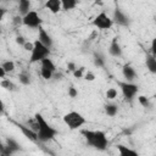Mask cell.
I'll return each mask as SVG.
<instances>
[{"label": "cell", "instance_id": "cell-1", "mask_svg": "<svg viewBox=\"0 0 156 156\" xmlns=\"http://www.w3.org/2000/svg\"><path fill=\"white\" fill-rule=\"evenodd\" d=\"M82 135L85 138L87 143L89 146L99 150V151H105L108 144L107 136L105 132L102 130H89V129H82L80 130Z\"/></svg>", "mask_w": 156, "mask_h": 156}, {"label": "cell", "instance_id": "cell-2", "mask_svg": "<svg viewBox=\"0 0 156 156\" xmlns=\"http://www.w3.org/2000/svg\"><path fill=\"white\" fill-rule=\"evenodd\" d=\"M34 118H35V121L38 122V126H39L38 127V130H37L38 140L39 141L46 143L49 140H52L57 135V130L54 127H51L40 113H35L34 115Z\"/></svg>", "mask_w": 156, "mask_h": 156}, {"label": "cell", "instance_id": "cell-3", "mask_svg": "<svg viewBox=\"0 0 156 156\" xmlns=\"http://www.w3.org/2000/svg\"><path fill=\"white\" fill-rule=\"evenodd\" d=\"M50 55V48H48L46 45H44L39 39H37L34 41V48L30 51V58L29 62L30 63H35V62H40L41 60H44L45 57H49Z\"/></svg>", "mask_w": 156, "mask_h": 156}, {"label": "cell", "instance_id": "cell-4", "mask_svg": "<svg viewBox=\"0 0 156 156\" xmlns=\"http://www.w3.org/2000/svg\"><path fill=\"white\" fill-rule=\"evenodd\" d=\"M63 122L66 123V126L74 130V129H78L80 128L83 124H85V118L79 113V112H76V111H71L68 113H66L63 116Z\"/></svg>", "mask_w": 156, "mask_h": 156}, {"label": "cell", "instance_id": "cell-5", "mask_svg": "<svg viewBox=\"0 0 156 156\" xmlns=\"http://www.w3.org/2000/svg\"><path fill=\"white\" fill-rule=\"evenodd\" d=\"M117 84H118V87H119L124 99L128 100V101H132L134 99V96L136 95L138 90H139L136 84H134L132 82H128V80H126V82H117Z\"/></svg>", "mask_w": 156, "mask_h": 156}, {"label": "cell", "instance_id": "cell-6", "mask_svg": "<svg viewBox=\"0 0 156 156\" xmlns=\"http://www.w3.org/2000/svg\"><path fill=\"white\" fill-rule=\"evenodd\" d=\"M40 63H41V68H40V74H41V77H43L44 79H46V80L51 79L54 72L56 71V66H55V63L52 62V60L49 58V57H45L44 60L40 61Z\"/></svg>", "mask_w": 156, "mask_h": 156}, {"label": "cell", "instance_id": "cell-7", "mask_svg": "<svg viewBox=\"0 0 156 156\" xmlns=\"http://www.w3.org/2000/svg\"><path fill=\"white\" fill-rule=\"evenodd\" d=\"M93 26L96 27L98 29L100 30H104V29H110L113 24V20H111L105 12H101L99 13L94 20H93Z\"/></svg>", "mask_w": 156, "mask_h": 156}, {"label": "cell", "instance_id": "cell-8", "mask_svg": "<svg viewBox=\"0 0 156 156\" xmlns=\"http://www.w3.org/2000/svg\"><path fill=\"white\" fill-rule=\"evenodd\" d=\"M22 17H23V24L29 28H39L41 26V20L35 11H29L27 15Z\"/></svg>", "mask_w": 156, "mask_h": 156}, {"label": "cell", "instance_id": "cell-9", "mask_svg": "<svg viewBox=\"0 0 156 156\" xmlns=\"http://www.w3.org/2000/svg\"><path fill=\"white\" fill-rule=\"evenodd\" d=\"M113 21L117 24L123 26V27H128L129 26V18H128V16H126V13L121 9H118V7H116L115 11H113Z\"/></svg>", "mask_w": 156, "mask_h": 156}, {"label": "cell", "instance_id": "cell-10", "mask_svg": "<svg viewBox=\"0 0 156 156\" xmlns=\"http://www.w3.org/2000/svg\"><path fill=\"white\" fill-rule=\"evenodd\" d=\"M15 124L21 129V132L23 133V135H24L26 138H28L30 141H34V143L39 141V140H38V134H37V132L33 130L30 127H27V126H24V124H22V123H15Z\"/></svg>", "mask_w": 156, "mask_h": 156}, {"label": "cell", "instance_id": "cell-11", "mask_svg": "<svg viewBox=\"0 0 156 156\" xmlns=\"http://www.w3.org/2000/svg\"><path fill=\"white\" fill-rule=\"evenodd\" d=\"M44 6L51 13H58L60 11H62V2H61V0H46Z\"/></svg>", "mask_w": 156, "mask_h": 156}, {"label": "cell", "instance_id": "cell-12", "mask_svg": "<svg viewBox=\"0 0 156 156\" xmlns=\"http://www.w3.org/2000/svg\"><path fill=\"white\" fill-rule=\"evenodd\" d=\"M38 39L44 44V45H46L48 48H51L52 46V44H54V41H52V38L49 35V33L40 26L39 27V34H38Z\"/></svg>", "mask_w": 156, "mask_h": 156}, {"label": "cell", "instance_id": "cell-13", "mask_svg": "<svg viewBox=\"0 0 156 156\" xmlns=\"http://www.w3.org/2000/svg\"><path fill=\"white\" fill-rule=\"evenodd\" d=\"M108 54L113 57H119L122 56V49H121V45L117 40V38H113L111 44H110V48H108Z\"/></svg>", "mask_w": 156, "mask_h": 156}, {"label": "cell", "instance_id": "cell-14", "mask_svg": "<svg viewBox=\"0 0 156 156\" xmlns=\"http://www.w3.org/2000/svg\"><path fill=\"white\" fill-rule=\"evenodd\" d=\"M122 74L126 78V80H128V82H132L136 78V72L130 65H124L122 67Z\"/></svg>", "mask_w": 156, "mask_h": 156}, {"label": "cell", "instance_id": "cell-15", "mask_svg": "<svg viewBox=\"0 0 156 156\" xmlns=\"http://www.w3.org/2000/svg\"><path fill=\"white\" fill-rule=\"evenodd\" d=\"M145 63H146L147 69H149L151 73L156 74V56H154L152 54H151V55H147Z\"/></svg>", "mask_w": 156, "mask_h": 156}, {"label": "cell", "instance_id": "cell-16", "mask_svg": "<svg viewBox=\"0 0 156 156\" xmlns=\"http://www.w3.org/2000/svg\"><path fill=\"white\" fill-rule=\"evenodd\" d=\"M29 9H30V1L29 0H18V11H20V15L24 16L29 12Z\"/></svg>", "mask_w": 156, "mask_h": 156}, {"label": "cell", "instance_id": "cell-17", "mask_svg": "<svg viewBox=\"0 0 156 156\" xmlns=\"http://www.w3.org/2000/svg\"><path fill=\"white\" fill-rule=\"evenodd\" d=\"M116 147H117V150H118V152H119L121 156H127V155L136 156V155H138L136 151H134V150H132V149H129L128 146H124V145H122V144H118Z\"/></svg>", "mask_w": 156, "mask_h": 156}, {"label": "cell", "instance_id": "cell-18", "mask_svg": "<svg viewBox=\"0 0 156 156\" xmlns=\"http://www.w3.org/2000/svg\"><path fill=\"white\" fill-rule=\"evenodd\" d=\"M105 56L101 54V52H94V60H93V62H94V65L96 66V67H100V68H104L105 67Z\"/></svg>", "mask_w": 156, "mask_h": 156}, {"label": "cell", "instance_id": "cell-19", "mask_svg": "<svg viewBox=\"0 0 156 156\" xmlns=\"http://www.w3.org/2000/svg\"><path fill=\"white\" fill-rule=\"evenodd\" d=\"M62 2V10L63 11H71L73 9H76V6L78 5V0H61Z\"/></svg>", "mask_w": 156, "mask_h": 156}, {"label": "cell", "instance_id": "cell-20", "mask_svg": "<svg viewBox=\"0 0 156 156\" xmlns=\"http://www.w3.org/2000/svg\"><path fill=\"white\" fill-rule=\"evenodd\" d=\"M0 85L4 88V89H6V90H10V91H13V90H16V84L13 83V82H11L10 79H6V78H4V79H1V82H0Z\"/></svg>", "mask_w": 156, "mask_h": 156}, {"label": "cell", "instance_id": "cell-21", "mask_svg": "<svg viewBox=\"0 0 156 156\" xmlns=\"http://www.w3.org/2000/svg\"><path fill=\"white\" fill-rule=\"evenodd\" d=\"M105 112H106L107 116L113 117V116L117 115V112H118V107H117V105H115V104H108V105L105 106Z\"/></svg>", "mask_w": 156, "mask_h": 156}, {"label": "cell", "instance_id": "cell-22", "mask_svg": "<svg viewBox=\"0 0 156 156\" xmlns=\"http://www.w3.org/2000/svg\"><path fill=\"white\" fill-rule=\"evenodd\" d=\"M6 145H7V146L11 149V151H12L13 154L21 150V147H20L18 143H17L15 139H12V138H7V139H6Z\"/></svg>", "mask_w": 156, "mask_h": 156}, {"label": "cell", "instance_id": "cell-23", "mask_svg": "<svg viewBox=\"0 0 156 156\" xmlns=\"http://www.w3.org/2000/svg\"><path fill=\"white\" fill-rule=\"evenodd\" d=\"M18 79H20V83H22L23 85L30 84V77L27 73H20L18 74Z\"/></svg>", "mask_w": 156, "mask_h": 156}, {"label": "cell", "instance_id": "cell-24", "mask_svg": "<svg viewBox=\"0 0 156 156\" xmlns=\"http://www.w3.org/2000/svg\"><path fill=\"white\" fill-rule=\"evenodd\" d=\"M1 67L9 73V72H12V71L15 69V63H13L12 61H4V62L1 63Z\"/></svg>", "mask_w": 156, "mask_h": 156}, {"label": "cell", "instance_id": "cell-25", "mask_svg": "<svg viewBox=\"0 0 156 156\" xmlns=\"http://www.w3.org/2000/svg\"><path fill=\"white\" fill-rule=\"evenodd\" d=\"M117 98V90L115 88H110L106 90V99L108 100H113Z\"/></svg>", "mask_w": 156, "mask_h": 156}, {"label": "cell", "instance_id": "cell-26", "mask_svg": "<svg viewBox=\"0 0 156 156\" xmlns=\"http://www.w3.org/2000/svg\"><path fill=\"white\" fill-rule=\"evenodd\" d=\"M138 101H139V104H140L143 107H149V106H150L149 99H147L146 96H144V95H139V96H138Z\"/></svg>", "mask_w": 156, "mask_h": 156}, {"label": "cell", "instance_id": "cell-27", "mask_svg": "<svg viewBox=\"0 0 156 156\" xmlns=\"http://www.w3.org/2000/svg\"><path fill=\"white\" fill-rule=\"evenodd\" d=\"M77 95H78V90H77L73 85H71V87L68 88V96L72 98V99H74V98H77Z\"/></svg>", "mask_w": 156, "mask_h": 156}, {"label": "cell", "instance_id": "cell-28", "mask_svg": "<svg viewBox=\"0 0 156 156\" xmlns=\"http://www.w3.org/2000/svg\"><path fill=\"white\" fill-rule=\"evenodd\" d=\"M84 69H85V67H79V68H77V69L73 72V76H74L76 78H82Z\"/></svg>", "mask_w": 156, "mask_h": 156}, {"label": "cell", "instance_id": "cell-29", "mask_svg": "<svg viewBox=\"0 0 156 156\" xmlns=\"http://www.w3.org/2000/svg\"><path fill=\"white\" fill-rule=\"evenodd\" d=\"M84 79H85V80H88V82H93V80L95 79V74H94L93 72L88 71V72L84 74Z\"/></svg>", "mask_w": 156, "mask_h": 156}, {"label": "cell", "instance_id": "cell-30", "mask_svg": "<svg viewBox=\"0 0 156 156\" xmlns=\"http://www.w3.org/2000/svg\"><path fill=\"white\" fill-rule=\"evenodd\" d=\"M26 39H24V37H22V35H17L16 37V43L18 44V45H21V46H23L24 44H26Z\"/></svg>", "mask_w": 156, "mask_h": 156}, {"label": "cell", "instance_id": "cell-31", "mask_svg": "<svg viewBox=\"0 0 156 156\" xmlns=\"http://www.w3.org/2000/svg\"><path fill=\"white\" fill-rule=\"evenodd\" d=\"M23 48H24V50H26V51H32V50H33V48H34V43L26 41V44L23 45Z\"/></svg>", "mask_w": 156, "mask_h": 156}, {"label": "cell", "instance_id": "cell-32", "mask_svg": "<svg viewBox=\"0 0 156 156\" xmlns=\"http://www.w3.org/2000/svg\"><path fill=\"white\" fill-rule=\"evenodd\" d=\"M67 69H68L69 72H72V73H73V72L77 69V67H76V63H74V62H72V61H69V62L67 63Z\"/></svg>", "mask_w": 156, "mask_h": 156}, {"label": "cell", "instance_id": "cell-33", "mask_svg": "<svg viewBox=\"0 0 156 156\" xmlns=\"http://www.w3.org/2000/svg\"><path fill=\"white\" fill-rule=\"evenodd\" d=\"M151 54L154 55V56H156V37L152 39V41H151Z\"/></svg>", "mask_w": 156, "mask_h": 156}, {"label": "cell", "instance_id": "cell-34", "mask_svg": "<svg viewBox=\"0 0 156 156\" xmlns=\"http://www.w3.org/2000/svg\"><path fill=\"white\" fill-rule=\"evenodd\" d=\"M62 77H63V74H62L61 72H57V71H55V72H54V74H52V78H54V79H56V80L62 79Z\"/></svg>", "mask_w": 156, "mask_h": 156}, {"label": "cell", "instance_id": "cell-35", "mask_svg": "<svg viewBox=\"0 0 156 156\" xmlns=\"http://www.w3.org/2000/svg\"><path fill=\"white\" fill-rule=\"evenodd\" d=\"M6 73H7V72H6V71H5L2 67H0V78H1V79H4V78H5Z\"/></svg>", "mask_w": 156, "mask_h": 156}, {"label": "cell", "instance_id": "cell-36", "mask_svg": "<svg viewBox=\"0 0 156 156\" xmlns=\"http://www.w3.org/2000/svg\"><path fill=\"white\" fill-rule=\"evenodd\" d=\"M155 24H156V20H155Z\"/></svg>", "mask_w": 156, "mask_h": 156}]
</instances>
